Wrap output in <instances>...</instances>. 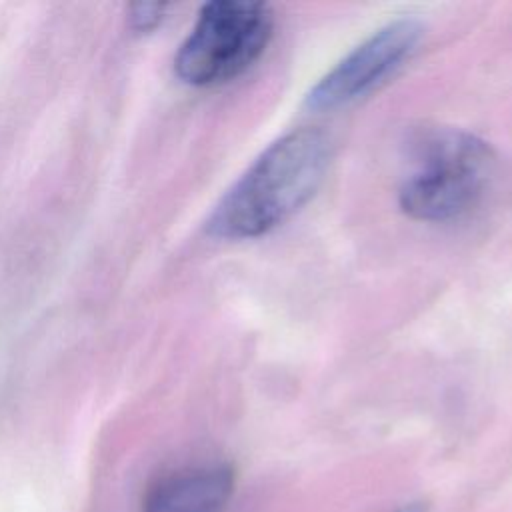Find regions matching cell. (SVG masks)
Returning <instances> with one entry per match:
<instances>
[{"label":"cell","mask_w":512,"mask_h":512,"mask_svg":"<svg viewBox=\"0 0 512 512\" xmlns=\"http://www.w3.org/2000/svg\"><path fill=\"white\" fill-rule=\"evenodd\" d=\"M492 164V150L478 136L456 128L424 130L410 146L400 208L426 222L458 218L482 198Z\"/></svg>","instance_id":"7a4b0ae2"},{"label":"cell","mask_w":512,"mask_h":512,"mask_svg":"<svg viewBox=\"0 0 512 512\" xmlns=\"http://www.w3.org/2000/svg\"><path fill=\"white\" fill-rule=\"evenodd\" d=\"M420 38L422 24L412 18L382 26L318 80L306 96V106L310 110H336L372 92L410 58Z\"/></svg>","instance_id":"277c9868"},{"label":"cell","mask_w":512,"mask_h":512,"mask_svg":"<svg viewBox=\"0 0 512 512\" xmlns=\"http://www.w3.org/2000/svg\"><path fill=\"white\" fill-rule=\"evenodd\" d=\"M396 512H428V508H426V504H422V502H410V504L398 508Z\"/></svg>","instance_id":"8992f818"},{"label":"cell","mask_w":512,"mask_h":512,"mask_svg":"<svg viewBox=\"0 0 512 512\" xmlns=\"http://www.w3.org/2000/svg\"><path fill=\"white\" fill-rule=\"evenodd\" d=\"M234 468L226 462L188 464L164 472L146 490L142 512H226Z\"/></svg>","instance_id":"5b68a950"},{"label":"cell","mask_w":512,"mask_h":512,"mask_svg":"<svg viewBox=\"0 0 512 512\" xmlns=\"http://www.w3.org/2000/svg\"><path fill=\"white\" fill-rule=\"evenodd\" d=\"M272 26V12L262 2H210L200 10L176 54V74L194 86L232 80L262 56Z\"/></svg>","instance_id":"3957f363"},{"label":"cell","mask_w":512,"mask_h":512,"mask_svg":"<svg viewBox=\"0 0 512 512\" xmlns=\"http://www.w3.org/2000/svg\"><path fill=\"white\" fill-rule=\"evenodd\" d=\"M330 162L322 130L300 128L270 144L222 196L208 232L218 238H254L292 216L320 186Z\"/></svg>","instance_id":"6da1fadb"}]
</instances>
